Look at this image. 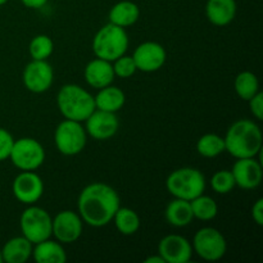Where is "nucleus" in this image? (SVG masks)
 <instances>
[{"label": "nucleus", "mask_w": 263, "mask_h": 263, "mask_svg": "<svg viewBox=\"0 0 263 263\" xmlns=\"http://www.w3.org/2000/svg\"><path fill=\"white\" fill-rule=\"evenodd\" d=\"M158 254L166 263H187L192 259L193 247L184 236L171 234L159 241Z\"/></svg>", "instance_id": "16"}, {"label": "nucleus", "mask_w": 263, "mask_h": 263, "mask_svg": "<svg viewBox=\"0 0 263 263\" xmlns=\"http://www.w3.org/2000/svg\"><path fill=\"white\" fill-rule=\"evenodd\" d=\"M133 58L135 61L138 71L146 72H156L163 67L166 63L167 53L166 49L156 41H145L136 46L133 53Z\"/></svg>", "instance_id": "14"}, {"label": "nucleus", "mask_w": 263, "mask_h": 263, "mask_svg": "<svg viewBox=\"0 0 263 263\" xmlns=\"http://www.w3.org/2000/svg\"><path fill=\"white\" fill-rule=\"evenodd\" d=\"M8 2H9V0H0V7H2V5H4V4H7Z\"/></svg>", "instance_id": "36"}, {"label": "nucleus", "mask_w": 263, "mask_h": 263, "mask_svg": "<svg viewBox=\"0 0 263 263\" xmlns=\"http://www.w3.org/2000/svg\"><path fill=\"white\" fill-rule=\"evenodd\" d=\"M57 105L66 120L79 122H85V120L95 110L94 97L76 84H67L59 89Z\"/></svg>", "instance_id": "3"}, {"label": "nucleus", "mask_w": 263, "mask_h": 263, "mask_svg": "<svg viewBox=\"0 0 263 263\" xmlns=\"http://www.w3.org/2000/svg\"><path fill=\"white\" fill-rule=\"evenodd\" d=\"M112 66L115 74L120 77V79H130L138 71L133 55H126V54H123L120 58L113 61Z\"/></svg>", "instance_id": "30"}, {"label": "nucleus", "mask_w": 263, "mask_h": 263, "mask_svg": "<svg viewBox=\"0 0 263 263\" xmlns=\"http://www.w3.org/2000/svg\"><path fill=\"white\" fill-rule=\"evenodd\" d=\"M166 187L174 198L192 200L203 194L205 189V177L198 168L182 167L172 171L166 180Z\"/></svg>", "instance_id": "5"}, {"label": "nucleus", "mask_w": 263, "mask_h": 263, "mask_svg": "<svg viewBox=\"0 0 263 263\" xmlns=\"http://www.w3.org/2000/svg\"><path fill=\"white\" fill-rule=\"evenodd\" d=\"M252 218H253L254 222L258 226L263 225V199L259 198V199L256 200V203L252 207Z\"/></svg>", "instance_id": "33"}, {"label": "nucleus", "mask_w": 263, "mask_h": 263, "mask_svg": "<svg viewBox=\"0 0 263 263\" xmlns=\"http://www.w3.org/2000/svg\"><path fill=\"white\" fill-rule=\"evenodd\" d=\"M128 44L130 40L126 28L109 22L95 33L92 39V51L97 58L113 62L126 54Z\"/></svg>", "instance_id": "4"}, {"label": "nucleus", "mask_w": 263, "mask_h": 263, "mask_svg": "<svg viewBox=\"0 0 263 263\" xmlns=\"http://www.w3.org/2000/svg\"><path fill=\"white\" fill-rule=\"evenodd\" d=\"M164 217H166L167 222L175 228H185V226L190 225L192 221L194 220L190 202L180 199V198H175L167 204L166 211H164Z\"/></svg>", "instance_id": "22"}, {"label": "nucleus", "mask_w": 263, "mask_h": 263, "mask_svg": "<svg viewBox=\"0 0 263 263\" xmlns=\"http://www.w3.org/2000/svg\"><path fill=\"white\" fill-rule=\"evenodd\" d=\"M12 192L18 202L35 204L44 194V181L36 172L22 171L13 180Z\"/></svg>", "instance_id": "12"}, {"label": "nucleus", "mask_w": 263, "mask_h": 263, "mask_svg": "<svg viewBox=\"0 0 263 263\" xmlns=\"http://www.w3.org/2000/svg\"><path fill=\"white\" fill-rule=\"evenodd\" d=\"M21 3L30 9H40L48 3V0H21Z\"/></svg>", "instance_id": "34"}, {"label": "nucleus", "mask_w": 263, "mask_h": 263, "mask_svg": "<svg viewBox=\"0 0 263 263\" xmlns=\"http://www.w3.org/2000/svg\"><path fill=\"white\" fill-rule=\"evenodd\" d=\"M32 257L37 263H64L67 261V253L62 243L50 239L35 244Z\"/></svg>", "instance_id": "21"}, {"label": "nucleus", "mask_w": 263, "mask_h": 263, "mask_svg": "<svg viewBox=\"0 0 263 263\" xmlns=\"http://www.w3.org/2000/svg\"><path fill=\"white\" fill-rule=\"evenodd\" d=\"M94 102L97 109L117 113L125 105L126 95L120 87L108 85L103 89H99V92L94 97Z\"/></svg>", "instance_id": "23"}, {"label": "nucleus", "mask_w": 263, "mask_h": 263, "mask_svg": "<svg viewBox=\"0 0 263 263\" xmlns=\"http://www.w3.org/2000/svg\"><path fill=\"white\" fill-rule=\"evenodd\" d=\"M85 130L90 138L95 140H108L117 134L120 120L117 115L107 110L97 109L85 120Z\"/></svg>", "instance_id": "13"}, {"label": "nucleus", "mask_w": 263, "mask_h": 263, "mask_svg": "<svg viewBox=\"0 0 263 263\" xmlns=\"http://www.w3.org/2000/svg\"><path fill=\"white\" fill-rule=\"evenodd\" d=\"M0 263H3V258H2V251H0Z\"/></svg>", "instance_id": "37"}, {"label": "nucleus", "mask_w": 263, "mask_h": 263, "mask_svg": "<svg viewBox=\"0 0 263 263\" xmlns=\"http://www.w3.org/2000/svg\"><path fill=\"white\" fill-rule=\"evenodd\" d=\"M193 216L200 221H211L217 216L218 205L213 198L208 195L200 194L197 198L190 200Z\"/></svg>", "instance_id": "26"}, {"label": "nucleus", "mask_w": 263, "mask_h": 263, "mask_svg": "<svg viewBox=\"0 0 263 263\" xmlns=\"http://www.w3.org/2000/svg\"><path fill=\"white\" fill-rule=\"evenodd\" d=\"M54 51V43L48 35H36L28 45V53L33 61H48Z\"/></svg>", "instance_id": "28"}, {"label": "nucleus", "mask_w": 263, "mask_h": 263, "mask_svg": "<svg viewBox=\"0 0 263 263\" xmlns=\"http://www.w3.org/2000/svg\"><path fill=\"white\" fill-rule=\"evenodd\" d=\"M139 18H140V8L136 3L130 2V0L116 3L108 13L109 22L123 28L135 25Z\"/></svg>", "instance_id": "20"}, {"label": "nucleus", "mask_w": 263, "mask_h": 263, "mask_svg": "<svg viewBox=\"0 0 263 263\" xmlns=\"http://www.w3.org/2000/svg\"><path fill=\"white\" fill-rule=\"evenodd\" d=\"M112 221L115 222L116 229L126 236L134 235L140 229V217L135 211L127 207L118 208Z\"/></svg>", "instance_id": "24"}, {"label": "nucleus", "mask_w": 263, "mask_h": 263, "mask_svg": "<svg viewBox=\"0 0 263 263\" xmlns=\"http://www.w3.org/2000/svg\"><path fill=\"white\" fill-rule=\"evenodd\" d=\"M54 143L59 153L63 156H77L86 146V130L79 121L64 120L57 126L54 133Z\"/></svg>", "instance_id": "6"}, {"label": "nucleus", "mask_w": 263, "mask_h": 263, "mask_svg": "<svg viewBox=\"0 0 263 263\" xmlns=\"http://www.w3.org/2000/svg\"><path fill=\"white\" fill-rule=\"evenodd\" d=\"M45 149L36 139L21 138L14 140L9 159L21 171H35L45 161Z\"/></svg>", "instance_id": "8"}, {"label": "nucleus", "mask_w": 263, "mask_h": 263, "mask_svg": "<svg viewBox=\"0 0 263 263\" xmlns=\"http://www.w3.org/2000/svg\"><path fill=\"white\" fill-rule=\"evenodd\" d=\"M231 172H233L236 186L244 190L256 189L261 185L263 179L262 163L257 161L256 157L239 158L234 163Z\"/></svg>", "instance_id": "15"}, {"label": "nucleus", "mask_w": 263, "mask_h": 263, "mask_svg": "<svg viewBox=\"0 0 263 263\" xmlns=\"http://www.w3.org/2000/svg\"><path fill=\"white\" fill-rule=\"evenodd\" d=\"M211 186H212L213 192L217 194H229L233 192L235 185V180H234L233 172L229 170H221L213 174L212 179H211Z\"/></svg>", "instance_id": "29"}, {"label": "nucleus", "mask_w": 263, "mask_h": 263, "mask_svg": "<svg viewBox=\"0 0 263 263\" xmlns=\"http://www.w3.org/2000/svg\"><path fill=\"white\" fill-rule=\"evenodd\" d=\"M33 244L25 236H15L9 239L3 246L2 258L7 263H25L32 257Z\"/></svg>", "instance_id": "19"}, {"label": "nucleus", "mask_w": 263, "mask_h": 263, "mask_svg": "<svg viewBox=\"0 0 263 263\" xmlns=\"http://www.w3.org/2000/svg\"><path fill=\"white\" fill-rule=\"evenodd\" d=\"M84 77L85 81L94 89H103L108 85H112L116 77L112 62L102 58L92 59L85 67Z\"/></svg>", "instance_id": "17"}, {"label": "nucleus", "mask_w": 263, "mask_h": 263, "mask_svg": "<svg viewBox=\"0 0 263 263\" xmlns=\"http://www.w3.org/2000/svg\"><path fill=\"white\" fill-rule=\"evenodd\" d=\"M234 87L240 99L248 102L251 98H253L259 91V81L258 77L251 71H243L235 77Z\"/></svg>", "instance_id": "25"}, {"label": "nucleus", "mask_w": 263, "mask_h": 263, "mask_svg": "<svg viewBox=\"0 0 263 263\" xmlns=\"http://www.w3.org/2000/svg\"><path fill=\"white\" fill-rule=\"evenodd\" d=\"M22 81L26 89L33 94H43L48 91L54 81L53 67L48 61H31L25 67Z\"/></svg>", "instance_id": "10"}, {"label": "nucleus", "mask_w": 263, "mask_h": 263, "mask_svg": "<svg viewBox=\"0 0 263 263\" xmlns=\"http://www.w3.org/2000/svg\"><path fill=\"white\" fill-rule=\"evenodd\" d=\"M84 221L73 211H61L51 221V235L62 244L74 243L81 236Z\"/></svg>", "instance_id": "11"}, {"label": "nucleus", "mask_w": 263, "mask_h": 263, "mask_svg": "<svg viewBox=\"0 0 263 263\" xmlns=\"http://www.w3.org/2000/svg\"><path fill=\"white\" fill-rule=\"evenodd\" d=\"M205 15L212 25L218 27L228 26L236 15V0H208Z\"/></svg>", "instance_id": "18"}, {"label": "nucleus", "mask_w": 263, "mask_h": 263, "mask_svg": "<svg viewBox=\"0 0 263 263\" xmlns=\"http://www.w3.org/2000/svg\"><path fill=\"white\" fill-rule=\"evenodd\" d=\"M144 263H166V262H164L163 258H162V257L159 256L158 253H157L156 256L148 257V258H146L145 261H144Z\"/></svg>", "instance_id": "35"}, {"label": "nucleus", "mask_w": 263, "mask_h": 263, "mask_svg": "<svg viewBox=\"0 0 263 263\" xmlns=\"http://www.w3.org/2000/svg\"><path fill=\"white\" fill-rule=\"evenodd\" d=\"M225 140V152L239 158L257 157L262 151V131L251 120H238L229 127Z\"/></svg>", "instance_id": "2"}, {"label": "nucleus", "mask_w": 263, "mask_h": 263, "mask_svg": "<svg viewBox=\"0 0 263 263\" xmlns=\"http://www.w3.org/2000/svg\"><path fill=\"white\" fill-rule=\"evenodd\" d=\"M14 144V138L5 128L0 127V162L9 158L10 151Z\"/></svg>", "instance_id": "31"}, {"label": "nucleus", "mask_w": 263, "mask_h": 263, "mask_svg": "<svg viewBox=\"0 0 263 263\" xmlns=\"http://www.w3.org/2000/svg\"><path fill=\"white\" fill-rule=\"evenodd\" d=\"M249 108H251L252 115L256 117V120H263V94L261 91L257 92L253 98L248 100Z\"/></svg>", "instance_id": "32"}, {"label": "nucleus", "mask_w": 263, "mask_h": 263, "mask_svg": "<svg viewBox=\"0 0 263 263\" xmlns=\"http://www.w3.org/2000/svg\"><path fill=\"white\" fill-rule=\"evenodd\" d=\"M51 216L48 211L41 207L31 204L22 212L20 218V226L22 235L32 244L50 239L51 236Z\"/></svg>", "instance_id": "7"}, {"label": "nucleus", "mask_w": 263, "mask_h": 263, "mask_svg": "<svg viewBox=\"0 0 263 263\" xmlns=\"http://www.w3.org/2000/svg\"><path fill=\"white\" fill-rule=\"evenodd\" d=\"M197 152L204 158H215L225 152V140L217 134H204L197 141Z\"/></svg>", "instance_id": "27"}, {"label": "nucleus", "mask_w": 263, "mask_h": 263, "mask_svg": "<svg viewBox=\"0 0 263 263\" xmlns=\"http://www.w3.org/2000/svg\"><path fill=\"white\" fill-rule=\"evenodd\" d=\"M79 215L91 228H104L120 208V195L104 182H92L81 190L77 199Z\"/></svg>", "instance_id": "1"}, {"label": "nucleus", "mask_w": 263, "mask_h": 263, "mask_svg": "<svg viewBox=\"0 0 263 263\" xmlns=\"http://www.w3.org/2000/svg\"><path fill=\"white\" fill-rule=\"evenodd\" d=\"M192 247L199 258L210 262L221 259L228 251L225 236L215 228L199 229L195 233Z\"/></svg>", "instance_id": "9"}]
</instances>
